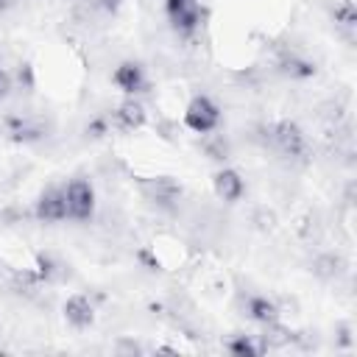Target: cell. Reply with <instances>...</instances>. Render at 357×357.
I'll return each instance as SVG.
<instances>
[{"instance_id":"1","label":"cell","mask_w":357,"mask_h":357,"mask_svg":"<svg viewBox=\"0 0 357 357\" xmlns=\"http://www.w3.org/2000/svg\"><path fill=\"white\" fill-rule=\"evenodd\" d=\"M265 142L271 145V151L284 159L287 165H304L310 159V139L304 134V128L296 120H276L265 128Z\"/></svg>"},{"instance_id":"6","label":"cell","mask_w":357,"mask_h":357,"mask_svg":"<svg viewBox=\"0 0 357 357\" xmlns=\"http://www.w3.org/2000/svg\"><path fill=\"white\" fill-rule=\"evenodd\" d=\"M139 190H142V195L153 206H162V209H173L181 201V192H184L181 184L173 176H151V178H142L139 181Z\"/></svg>"},{"instance_id":"14","label":"cell","mask_w":357,"mask_h":357,"mask_svg":"<svg viewBox=\"0 0 357 357\" xmlns=\"http://www.w3.org/2000/svg\"><path fill=\"white\" fill-rule=\"evenodd\" d=\"M335 28L343 39H349V42L354 39V33H357V8H354L351 0H343V3L335 6Z\"/></svg>"},{"instance_id":"20","label":"cell","mask_w":357,"mask_h":357,"mask_svg":"<svg viewBox=\"0 0 357 357\" xmlns=\"http://www.w3.org/2000/svg\"><path fill=\"white\" fill-rule=\"evenodd\" d=\"M8 6H11V0H0V14H6V11H8Z\"/></svg>"},{"instance_id":"2","label":"cell","mask_w":357,"mask_h":357,"mask_svg":"<svg viewBox=\"0 0 357 357\" xmlns=\"http://www.w3.org/2000/svg\"><path fill=\"white\" fill-rule=\"evenodd\" d=\"M165 17L176 36L192 39L204 25V6L198 0H165Z\"/></svg>"},{"instance_id":"15","label":"cell","mask_w":357,"mask_h":357,"mask_svg":"<svg viewBox=\"0 0 357 357\" xmlns=\"http://www.w3.org/2000/svg\"><path fill=\"white\" fill-rule=\"evenodd\" d=\"M265 349L268 346L259 343V340H254L251 335H234V337L226 340V351L234 354V357H259Z\"/></svg>"},{"instance_id":"12","label":"cell","mask_w":357,"mask_h":357,"mask_svg":"<svg viewBox=\"0 0 357 357\" xmlns=\"http://www.w3.org/2000/svg\"><path fill=\"white\" fill-rule=\"evenodd\" d=\"M243 307H245V315H248L254 324H259V326H273V324L282 321L279 304H276L273 298L262 296V293H248L245 301H243Z\"/></svg>"},{"instance_id":"21","label":"cell","mask_w":357,"mask_h":357,"mask_svg":"<svg viewBox=\"0 0 357 357\" xmlns=\"http://www.w3.org/2000/svg\"><path fill=\"white\" fill-rule=\"evenodd\" d=\"M0 134H3V131H0Z\"/></svg>"},{"instance_id":"10","label":"cell","mask_w":357,"mask_h":357,"mask_svg":"<svg viewBox=\"0 0 357 357\" xmlns=\"http://www.w3.org/2000/svg\"><path fill=\"white\" fill-rule=\"evenodd\" d=\"M212 192L226 204H237L245 195V181L234 167H220L212 176Z\"/></svg>"},{"instance_id":"19","label":"cell","mask_w":357,"mask_h":357,"mask_svg":"<svg viewBox=\"0 0 357 357\" xmlns=\"http://www.w3.org/2000/svg\"><path fill=\"white\" fill-rule=\"evenodd\" d=\"M156 351H159V354H178V349H173V346H159Z\"/></svg>"},{"instance_id":"11","label":"cell","mask_w":357,"mask_h":357,"mask_svg":"<svg viewBox=\"0 0 357 357\" xmlns=\"http://www.w3.org/2000/svg\"><path fill=\"white\" fill-rule=\"evenodd\" d=\"M61 315H64L67 326H73V329H89L95 324V304L84 293H73V296H67V301L61 307Z\"/></svg>"},{"instance_id":"7","label":"cell","mask_w":357,"mask_h":357,"mask_svg":"<svg viewBox=\"0 0 357 357\" xmlns=\"http://www.w3.org/2000/svg\"><path fill=\"white\" fill-rule=\"evenodd\" d=\"M112 84H114L126 98H137V95H142V92L148 89V73H145V67H142L139 61L126 59V61H120V64L114 67Z\"/></svg>"},{"instance_id":"5","label":"cell","mask_w":357,"mask_h":357,"mask_svg":"<svg viewBox=\"0 0 357 357\" xmlns=\"http://www.w3.org/2000/svg\"><path fill=\"white\" fill-rule=\"evenodd\" d=\"M33 218L39 223H64L67 220V201H64V184L45 187L33 201Z\"/></svg>"},{"instance_id":"13","label":"cell","mask_w":357,"mask_h":357,"mask_svg":"<svg viewBox=\"0 0 357 357\" xmlns=\"http://www.w3.org/2000/svg\"><path fill=\"white\" fill-rule=\"evenodd\" d=\"M276 67H279V73H284L293 81H304V78H312L315 75V61H310L307 56H301L296 50H284L279 56Z\"/></svg>"},{"instance_id":"16","label":"cell","mask_w":357,"mask_h":357,"mask_svg":"<svg viewBox=\"0 0 357 357\" xmlns=\"http://www.w3.org/2000/svg\"><path fill=\"white\" fill-rule=\"evenodd\" d=\"M42 284H47V282L39 276L36 268H33V271H17L14 279H11V287H14L20 296H36V293L42 290Z\"/></svg>"},{"instance_id":"8","label":"cell","mask_w":357,"mask_h":357,"mask_svg":"<svg viewBox=\"0 0 357 357\" xmlns=\"http://www.w3.org/2000/svg\"><path fill=\"white\" fill-rule=\"evenodd\" d=\"M109 126H112L114 131H120V134H134V131H139V128L145 126V106H142L137 98L120 100V103L112 109V114H109Z\"/></svg>"},{"instance_id":"18","label":"cell","mask_w":357,"mask_h":357,"mask_svg":"<svg viewBox=\"0 0 357 357\" xmlns=\"http://www.w3.org/2000/svg\"><path fill=\"white\" fill-rule=\"evenodd\" d=\"M89 3H92L98 11H103V14H117L126 0H89Z\"/></svg>"},{"instance_id":"9","label":"cell","mask_w":357,"mask_h":357,"mask_svg":"<svg viewBox=\"0 0 357 357\" xmlns=\"http://www.w3.org/2000/svg\"><path fill=\"white\" fill-rule=\"evenodd\" d=\"M3 134L20 145H28V142H39L45 137V126L28 114H8L3 120Z\"/></svg>"},{"instance_id":"3","label":"cell","mask_w":357,"mask_h":357,"mask_svg":"<svg viewBox=\"0 0 357 357\" xmlns=\"http://www.w3.org/2000/svg\"><path fill=\"white\" fill-rule=\"evenodd\" d=\"M64 201H67V220L73 223H89L95 215V187L89 178H70L64 184Z\"/></svg>"},{"instance_id":"17","label":"cell","mask_w":357,"mask_h":357,"mask_svg":"<svg viewBox=\"0 0 357 357\" xmlns=\"http://www.w3.org/2000/svg\"><path fill=\"white\" fill-rule=\"evenodd\" d=\"M11 92H14V75L0 64V103H3V100H8V98H11Z\"/></svg>"},{"instance_id":"4","label":"cell","mask_w":357,"mask_h":357,"mask_svg":"<svg viewBox=\"0 0 357 357\" xmlns=\"http://www.w3.org/2000/svg\"><path fill=\"white\" fill-rule=\"evenodd\" d=\"M184 126L195 134H212L220 126V106L209 95H192L184 106Z\"/></svg>"}]
</instances>
